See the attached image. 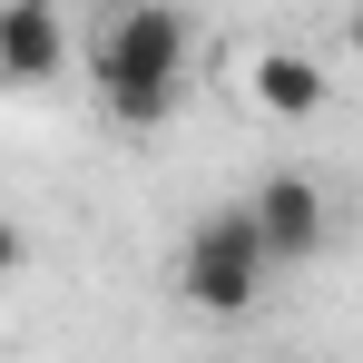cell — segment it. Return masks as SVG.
<instances>
[{"label":"cell","mask_w":363,"mask_h":363,"mask_svg":"<svg viewBox=\"0 0 363 363\" xmlns=\"http://www.w3.org/2000/svg\"><path fill=\"white\" fill-rule=\"evenodd\" d=\"M79 60H89V89L118 128H167L186 99V10L177 0H118L79 40Z\"/></svg>","instance_id":"1"},{"label":"cell","mask_w":363,"mask_h":363,"mask_svg":"<svg viewBox=\"0 0 363 363\" xmlns=\"http://www.w3.org/2000/svg\"><path fill=\"white\" fill-rule=\"evenodd\" d=\"M344 50H354V60H363V0H354V20H344Z\"/></svg>","instance_id":"6"},{"label":"cell","mask_w":363,"mask_h":363,"mask_svg":"<svg viewBox=\"0 0 363 363\" xmlns=\"http://www.w3.org/2000/svg\"><path fill=\"white\" fill-rule=\"evenodd\" d=\"M60 60H69L60 0H10L0 10V79L10 89H40V79H60Z\"/></svg>","instance_id":"3"},{"label":"cell","mask_w":363,"mask_h":363,"mask_svg":"<svg viewBox=\"0 0 363 363\" xmlns=\"http://www.w3.org/2000/svg\"><path fill=\"white\" fill-rule=\"evenodd\" d=\"M245 206H255V226L275 245V265H314V245H324V186L314 177H265Z\"/></svg>","instance_id":"4"},{"label":"cell","mask_w":363,"mask_h":363,"mask_svg":"<svg viewBox=\"0 0 363 363\" xmlns=\"http://www.w3.org/2000/svg\"><path fill=\"white\" fill-rule=\"evenodd\" d=\"M245 89H255L265 118H314V108H324V69H314V50H255Z\"/></svg>","instance_id":"5"},{"label":"cell","mask_w":363,"mask_h":363,"mask_svg":"<svg viewBox=\"0 0 363 363\" xmlns=\"http://www.w3.org/2000/svg\"><path fill=\"white\" fill-rule=\"evenodd\" d=\"M265 275H275V245L255 226V206H216V216H196L186 245H177V295L196 304V314H216V324L265 295Z\"/></svg>","instance_id":"2"}]
</instances>
